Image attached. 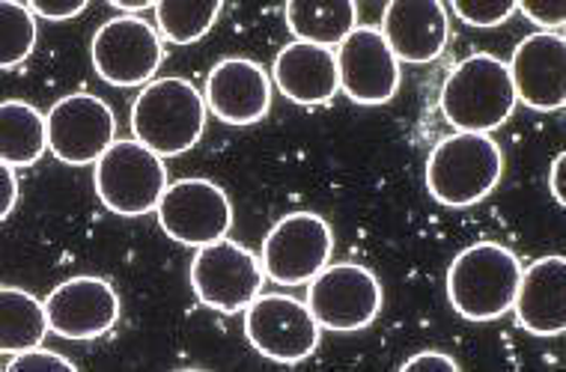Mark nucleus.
<instances>
[{"label":"nucleus","mask_w":566,"mask_h":372,"mask_svg":"<svg viewBox=\"0 0 566 372\" xmlns=\"http://www.w3.org/2000/svg\"><path fill=\"white\" fill-rule=\"evenodd\" d=\"M522 263L499 242L459 251L448 268L450 307L469 322H492L513 310Z\"/></svg>","instance_id":"1"},{"label":"nucleus","mask_w":566,"mask_h":372,"mask_svg":"<svg viewBox=\"0 0 566 372\" xmlns=\"http://www.w3.org/2000/svg\"><path fill=\"white\" fill-rule=\"evenodd\" d=\"M516 89L507 66L495 54L459 60L441 87V114L457 131L489 135L513 117Z\"/></svg>","instance_id":"2"},{"label":"nucleus","mask_w":566,"mask_h":372,"mask_svg":"<svg viewBox=\"0 0 566 372\" xmlns=\"http://www.w3.org/2000/svg\"><path fill=\"white\" fill-rule=\"evenodd\" d=\"M504 173V152L489 135L457 131L439 140L427 161V188L441 206L469 209L486 200Z\"/></svg>","instance_id":"3"},{"label":"nucleus","mask_w":566,"mask_h":372,"mask_svg":"<svg viewBox=\"0 0 566 372\" xmlns=\"http://www.w3.org/2000/svg\"><path fill=\"white\" fill-rule=\"evenodd\" d=\"M206 98L186 78H158L140 89L132 105L135 140L156 156H182L203 138Z\"/></svg>","instance_id":"4"},{"label":"nucleus","mask_w":566,"mask_h":372,"mask_svg":"<svg viewBox=\"0 0 566 372\" xmlns=\"http://www.w3.org/2000/svg\"><path fill=\"white\" fill-rule=\"evenodd\" d=\"M96 194L114 215L137 217L156 212L167 185L165 158L140 140H117L96 161Z\"/></svg>","instance_id":"5"},{"label":"nucleus","mask_w":566,"mask_h":372,"mask_svg":"<svg viewBox=\"0 0 566 372\" xmlns=\"http://www.w3.org/2000/svg\"><path fill=\"white\" fill-rule=\"evenodd\" d=\"M191 289L200 304L218 313H242L254 298H260L265 272L248 247L230 238H218L212 245L197 247L191 259Z\"/></svg>","instance_id":"6"},{"label":"nucleus","mask_w":566,"mask_h":372,"mask_svg":"<svg viewBox=\"0 0 566 372\" xmlns=\"http://www.w3.org/2000/svg\"><path fill=\"white\" fill-rule=\"evenodd\" d=\"M90 57L98 78L108 81L111 87H140L156 78L165 45L149 21L140 15H117L93 33Z\"/></svg>","instance_id":"7"},{"label":"nucleus","mask_w":566,"mask_h":372,"mask_svg":"<svg viewBox=\"0 0 566 372\" xmlns=\"http://www.w3.org/2000/svg\"><path fill=\"white\" fill-rule=\"evenodd\" d=\"M307 307L316 322L337 333L364 331L381 310V284L370 268L355 263L325 265L311 280Z\"/></svg>","instance_id":"8"},{"label":"nucleus","mask_w":566,"mask_h":372,"mask_svg":"<svg viewBox=\"0 0 566 372\" xmlns=\"http://www.w3.org/2000/svg\"><path fill=\"white\" fill-rule=\"evenodd\" d=\"M334 233L316 212H293L269 230L263 242V272L283 286L311 284L332 263Z\"/></svg>","instance_id":"9"},{"label":"nucleus","mask_w":566,"mask_h":372,"mask_svg":"<svg viewBox=\"0 0 566 372\" xmlns=\"http://www.w3.org/2000/svg\"><path fill=\"white\" fill-rule=\"evenodd\" d=\"M244 333L269 361L302 363L319 349L323 325L290 295H260L244 310Z\"/></svg>","instance_id":"10"},{"label":"nucleus","mask_w":566,"mask_h":372,"mask_svg":"<svg viewBox=\"0 0 566 372\" xmlns=\"http://www.w3.org/2000/svg\"><path fill=\"white\" fill-rule=\"evenodd\" d=\"M117 144V117L108 102L93 93L57 98L49 110L51 156L69 167L96 164Z\"/></svg>","instance_id":"11"},{"label":"nucleus","mask_w":566,"mask_h":372,"mask_svg":"<svg viewBox=\"0 0 566 372\" xmlns=\"http://www.w3.org/2000/svg\"><path fill=\"white\" fill-rule=\"evenodd\" d=\"M156 212L161 230L179 245H212L233 226L230 196L212 179H179L167 188Z\"/></svg>","instance_id":"12"},{"label":"nucleus","mask_w":566,"mask_h":372,"mask_svg":"<svg viewBox=\"0 0 566 372\" xmlns=\"http://www.w3.org/2000/svg\"><path fill=\"white\" fill-rule=\"evenodd\" d=\"M340 89L358 105H385L400 89V60L379 28H355L337 51Z\"/></svg>","instance_id":"13"},{"label":"nucleus","mask_w":566,"mask_h":372,"mask_svg":"<svg viewBox=\"0 0 566 372\" xmlns=\"http://www.w3.org/2000/svg\"><path fill=\"white\" fill-rule=\"evenodd\" d=\"M51 331L63 340H96L117 325L119 298L102 277H69L45 301Z\"/></svg>","instance_id":"14"},{"label":"nucleus","mask_w":566,"mask_h":372,"mask_svg":"<svg viewBox=\"0 0 566 372\" xmlns=\"http://www.w3.org/2000/svg\"><path fill=\"white\" fill-rule=\"evenodd\" d=\"M510 81L522 105L534 110H560L566 105V40L564 33H531L510 57Z\"/></svg>","instance_id":"15"},{"label":"nucleus","mask_w":566,"mask_h":372,"mask_svg":"<svg viewBox=\"0 0 566 372\" xmlns=\"http://www.w3.org/2000/svg\"><path fill=\"white\" fill-rule=\"evenodd\" d=\"M203 98L227 126H254L272 108V78L256 60L227 57L209 72Z\"/></svg>","instance_id":"16"},{"label":"nucleus","mask_w":566,"mask_h":372,"mask_svg":"<svg viewBox=\"0 0 566 372\" xmlns=\"http://www.w3.org/2000/svg\"><path fill=\"white\" fill-rule=\"evenodd\" d=\"M379 33L400 63H432L448 49L450 19L441 0H394Z\"/></svg>","instance_id":"17"},{"label":"nucleus","mask_w":566,"mask_h":372,"mask_svg":"<svg viewBox=\"0 0 566 372\" xmlns=\"http://www.w3.org/2000/svg\"><path fill=\"white\" fill-rule=\"evenodd\" d=\"M516 322L534 337H560L566 331V259L560 254L534 259L518 280Z\"/></svg>","instance_id":"18"},{"label":"nucleus","mask_w":566,"mask_h":372,"mask_svg":"<svg viewBox=\"0 0 566 372\" xmlns=\"http://www.w3.org/2000/svg\"><path fill=\"white\" fill-rule=\"evenodd\" d=\"M272 81L295 105H325L340 89L337 54L311 42H290L274 57Z\"/></svg>","instance_id":"19"},{"label":"nucleus","mask_w":566,"mask_h":372,"mask_svg":"<svg viewBox=\"0 0 566 372\" xmlns=\"http://www.w3.org/2000/svg\"><path fill=\"white\" fill-rule=\"evenodd\" d=\"M0 164H36L49 147V117L28 102L7 98L0 105Z\"/></svg>","instance_id":"20"},{"label":"nucleus","mask_w":566,"mask_h":372,"mask_svg":"<svg viewBox=\"0 0 566 372\" xmlns=\"http://www.w3.org/2000/svg\"><path fill=\"white\" fill-rule=\"evenodd\" d=\"M286 28L298 42L340 49L343 40L355 30L358 7L352 0H332V3H307V0H290L286 3Z\"/></svg>","instance_id":"21"},{"label":"nucleus","mask_w":566,"mask_h":372,"mask_svg":"<svg viewBox=\"0 0 566 372\" xmlns=\"http://www.w3.org/2000/svg\"><path fill=\"white\" fill-rule=\"evenodd\" d=\"M49 331V310L40 298H33L19 286L0 289V352H30V349L45 343Z\"/></svg>","instance_id":"22"},{"label":"nucleus","mask_w":566,"mask_h":372,"mask_svg":"<svg viewBox=\"0 0 566 372\" xmlns=\"http://www.w3.org/2000/svg\"><path fill=\"white\" fill-rule=\"evenodd\" d=\"M224 10L221 0H206V3H179V0H161L156 3L158 30L167 42L174 45H191V42L203 40L206 33L212 30Z\"/></svg>","instance_id":"23"},{"label":"nucleus","mask_w":566,"mask_h":372,"mask_svg":"<svg viewBox=\"0 0 566 372\" xmlns=\"http://www.w3.org/2000/svg\"><path fill=\"white\" fill-rule=\"evenodd\" d=\"M36 45V15L28 3H0V70H15L33 54Z\"/></svg>","instance_id":"24"},{"label":"nucleus","mask_w":566,"mask_h":372,"mask_svg":"<svg viewBox=\"0 0 566 372\" xmlns=\"http://www.w3.org/2000/svg\"><path fill=\"white\" fill-rule=\"evenodd\" d=\"M450 10L471 28H495L510 21L516 12V0H453Z\"/></svg>","instance_id":"25"},{"label":"nucleus","mask_w":566,"mask_h":372,"mask_svg":"<svg viewBox=\"0 0 566 372\" xmlns=\"http://www.w3.org/2000/svg\"><path fill=\"white\" fill-rule=\"evenodd\" d=\"M516 12H522L527 21L543 28V33H560L566 21L564 0H522V3H516Z\"/></svg>","instance_id":"26"},{"label":"nucleus","mask_w":566,"mask_h":372,"mask_svg":"<svg viewBox=\"0 0 566 372\" xmlns=\"http://www.w3.org/2000/svg\"><path fill=\"white\" fill-rule=\"evenodd\" d=\"M10 372H75L78 366L63 358L57 352H49V349H30V352H21L15 361L7 363Z\"/></svg>","instance_id":"27"},{"label":"nucleus","mask_w":566,"mask_h":372,"mask_svg":"<svg viewBox=\"0 0 566 372\" xmlns=\"http://www.w3.org/2000/svg\"><path fill=\"white\" fill-rule=\"evenodd\" d=\"M28 7L33 10V15L45 21H72L87 10L84 0H30Z\"/></svg>","instance_id":"28"},{"label":"nucleus","mask_w":566,"mask_h":372,"mask_svg":"<svg viewBox=\"0 0 566 372\" xmlns=\"http://www.w3.org/2000/svg\"><path fill=\"white\" fill-rule=\"evenodd\" d=\"M400 370L402 372H457L459 363L444 352H420V354H411Z\"/></svg>","instance_id":"29"},{"label":"nucleus","mask_w":566,"mask_h":372,"mask_svg":"<svg viewBox=\"0 0 566 372\" xmlns=\"http://www.w3.org/2000/svg\"><path fill=\"white\" fill-rule=\"evenodd\" d=\"M21 185L19 177H15V170L10 164H0V217L7 221L12 215V209L19 203Z\"/></svg>","instance_id":"30"},{"label":"nucleus","mask_w":566,"mask_h":372,"mask_svg":"<svg viewBox=\"0 0 566 372\" xmlns=\"http://www.w3.org/2000/svg\"><path fill=\"white\" fill-rule=\"evenodd\" d=\"M564 164H566V152H557L555 161H552V170H548V188H552V196L557 200V206H566Z\"/></svg>","instance_id":"31"},{"label":"nucleus","mask_w":566,"mask_h":372,"mask_svg":"<svg viewBox=\"0 0 566 372\" xmlns=\"http://www.w3.org/2000/svg\"><path fill=\"white\" fill-rule=\"evenodd\" d=\"M114 7H117L119 12H126V15H132V12L156 10V0H114Z\"/></svg>","instance_id":"32"}]
</instances>
